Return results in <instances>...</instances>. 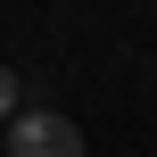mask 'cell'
Here are the masks:
<instances>
[{
	"mask_svg": "<svg viewBox=\"0 0 157 157\" xmlns=\"http://www.w3.org/2000/svg\"><path fill=\"white\" fill-rule=\"evenodd\" d=\"M8 157H83V124L58 108H17L8 116Z\"/></svg>",
	"mask_w": 157,
	"mask_h": 157,
	"instance_id": "obj_1",
	"label": "cell"
},
{
	"mask_svg": "<svg viewBox=\"0 0 157 157\" xmlns=\"http://www.w3.org/2000/svg\"><path fill=\"white\" fill-rule=\"evenodd\" d=\"M17 108H25V99H17V66H0V124H8Z\"/></svg>",
	"mask_w": 157,
	"mask_h": 157,
	"instance_id": "obj_2",
	"label": "cell"
}]
</instances>
